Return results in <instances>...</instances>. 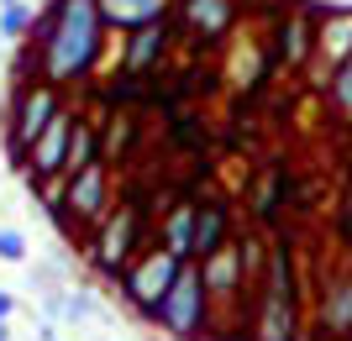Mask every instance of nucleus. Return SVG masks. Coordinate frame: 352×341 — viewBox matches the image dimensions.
I'll list each match as a JSON object with an SVG mask.
<instances>
[{"mask_svg": "<svg viewBox=\"0 0 352 341\" xmlns=\"http://www.w3.org/2000/svg\"><path fill=\"white\" fill-rule=\"evenodd\" d=\"M100 27H105L100 0H58L43 16L37 43H43L47 84H63V79H79L95 69V58H100Z\"/></svg>", "mask_w": 352, "mask_h": 341, "instance_id": "1", "label": "nucleus"}, {"mask_svg": "<svg viewBox=\"0 0 352 341\" xmlns=\"http://www.w3.org/2000/svg\"><path fill=\"white\" fill-rule=\"evenodd\" d=\"M206 305H210L206 273L184 263V268H179V279H174V289L153 305V315H147V320H158L174 341H200V331H206Z\"/></svg>", "mask_w": 352, "mask_h": 341, "instance_id": "2", "label": "nucleus"}, {"mask_svg": "<svg viewBox=\"0 0 352 341\" xmlns=\"http://www.w3.org/2000/svg\"><path fill=\"white\" fill-rule=\"evenodd\" d=\"M258 341H294V283H289V247H284V242L274 247V252H268Z\"/></svg>", "mask_w": 352, "mask_h": 341, "instance_id": "3", "label": "nucleus"}, {"mask_svg": "<svg viewBox=\"0 0 352 341\" xmlns=\"http://www.w3.org/2000/svg\"><path fill=\"white\" fill-rule=\"evenodd\" d=\"M179 268H184V257L179 252H168V247H153V252H142L126 273H121V289H126V299H132V310H142V315H153V305H158L168 289H174V279H179Z\"/></svg>", "mask_w": 352, "mask_h": 341, "instance_id": "4", "label": "nucleus"}, {"mask_svg": "<svg viewBox=\"0 0 352 341\" xmlns=\"http://www.w3.org/2000/svg\"><path fill=\"white\" fill-rule=\"evenodd\" d=\"M137 237H142V205H121L100 221V242H95V268L105 279H121L137 263Z\"/></svg>", "mask_w": 352, "mask_h": 341, "instance_id": "5", "label": "nucleus"}, {"mask_svg": "<svg viewBox=\"0 0 352 341\" xmlns=\"http://www.w3.org/2000/svg\"><path fill=\"white\" fill-rule=\"evenodd\" d=\"M69 215L79 226H100L111 215V174L100 158L85 168H69Z\"/></svg>", "mask_w": 352, "mask_h": 341, "instance_id": "6", "label": "nucleus"}, {"mask_svg": "<svg viewBox=\"0 0 352 341\" xmlns=\"http://www.w3.org/2000/svg\"><path fill=\"white\" fill-rule=\"evenodd\" d=\"M58 89L53 84H37V89H21L16 95V110H11V137L6 142H21V148H37V137L53 126V116H58Z\"/></svg>", "mask_w": 352, "mask_h": 341, "instance_id": "7", "label": "nucleus"}, {"mask_svg": "<svg viewBox=\"0 0 352 341\" xmlns=\"http://www.w3.org/2000/svg\"><path fill=\"white\" fill-rule=\"evenodd\" d=\"M74 110H58L53 126L37 137V148H32V178H53L69 168V148H74Z\"/></svg>", "mask_w": 352, "mask_h": 341, "instance_id": "8", "label": "nucleus"}, {"mask_svg": "<svg viewBox=\"0 0 352 341\" xmlns=\"http://www.w3.org/2000/svg\"><path fill=\"white\" fill-rule=\"evenodd\" d=\"M200 273H206V289H210V299H232L236 294V283H242V242H226V247H216L210 257H200Z\"/></svg>", "mask_w": 352, "mask_h": 341, "instance_id": "9", "label": "nucleus"}, {"mask_svg": "<svg viewBox=\"0 0 352 341\" xmlns=\"http://www.w3.org/2000/svg\"><path fill=\"white\" fill-rule=\"evenodd\" d=\"M163 5H168V0H100V16L111 27L132 32V27H153L163 16Z\"/></svg>", "mask_w": 352, "mask_h": 341, "instance_id": "10", "label": "nucleus"}, {"mask_svg": "<svg viewBox=\"0 0 352 341\" xmlns=\"http://www.w3.org/2000/svg\"><path fill=\"white\" fill-rule=\"evenodd\" d=\"M195 215H200V205L184 200V205H174V210H168V221H163V247L179 252L184 263L195 257Z\"/></svg>", "mask_w": 352, "mask_h": 341, "instance_id": "11", "label": "nucleus"}, {"mask_svg": "<svg viewBox=\"0 0 352 341\" xmlns=\"http://www.w3.org/2000/svg\"><path fill=\"white\" fill-rule=\"evenodd\" d=\"M226 226H232L226 205H200V215H195V257H210L216 247H226Z\"/></svg>", "mask_w": 352, "mask_h": 341, "instance_id": "12", "label": "nucleus"}, {"mask_svg": "<svg viewBox=\"0 0 352 341\" xmlns=\"http://www.w3.org/2000/svg\"><path fill=\"white\" fill-rule=\"evenodd\" d=\"M163 58V27L153 21V27H137V37L126 43V53H121V69L126 74H142L147 63H158Z\"/></svg>", "mask_w": 352, "mask_h": 341, "instance_id": "13", "label": "nucleus"}, {"mask_svg": "<svg viewBox=\"0 0 352 341\" xmlns=\"http://www.w3.org/2000/svg\"><path fill=\"white\" fill-rule=\"evenodd\" d=\"M310 43H316V32H310L305 11H289V21L279 27V58L289 63V69H300L305 53H310Z\"/></svg>", "mask_w": 352, "mask_h": 341, "instance_id": "14", "label": "nucleus"}, {"mask_svg": "<svg viewBox=\"0 0 352 341\" xmlns=\"http://www.w3.org/2000/svg\"><path fill=\"white\" fill-rule=\"evenodd\" d=\"M184 16H190L195 32L221 37V32L232 27V0H184Z\"/></svg>", "mask_w": 352, "mask_h": 341, "instance_id": "15", "label": "nucleus"}, {"mask_svg": "<svg viewBox=\"0 0 352 341\" xmlns=\"http://www.w3.org/2000/svg\"><path fill=\"white\" fill-rule=\"evenodd\" d=\"M316 47H321L331 63L352 58V11H337V16H331V21L316 32Z\"/></svg>", "mask_w": 352, "mask_h": 341, "instance_id": "16", "label": "nucleus"}, {"mask_svg": "<svg viewBox=\"0 0 352 341\" xmlns=\"http://www.w3.org/2000/svg\"><path fill=\"white\" fill-rule=\"evenodd\" d=\"M326 326H331V336H347L352 331V283L326 289Z\"/></svg>", "mask_w": 352, "mask_h": 341, "instance_id": "17", "label": "nucleus"}, {"mask_svg": "<svg viewBox=\"0 0 352 341\" xmlns=\"http://www.w3.org/2000/svg\"><path fill=\"white\" fill-rule=\"evenodd\" d=\"M100 158V132L89 121H74V148H69V168H85Z\"/></svg>", "mask_w": 352, "mask_h": 341, "instance_id": "18", "label": "nucleus"}, {"mask_svg": "<svg viewBox=\"0 0 352 341\" xmlns=\"http://www.w3.org/2000/svg\"><path fill=\"white\" fill-rule=\"evenodd\" d=\"M32 5L27 0H0V37H27Z\"/></svg>", "mask_w": 352, "mask_h": 341, "instance_id": "19", "label": "nucleus"}, {"mask_svg": "<svg viewBox=\"0 0 352 341\" xmlns=\"http://www.w3.org/2000/svg\"><path fill=\"white\" fill-rule=\"evenodd\" d=\"M331 105L352 116V58H342L337 74H331Z\"/></svg>", "mask_w": 352, "mask_h": 341, "instance_id": "20", "label": "nucleus"}, {"mask_svg": "<svg viewBox=\"0 0 352 341\" xmlns=\"http://www.w3.org/2000/svg\"><path fill=\"white\" fill-rule=\"evenodd\" d=\"M0 263H27V237L11 226H0Z\"/></svg>", "mask_w": 352, "mask_h": 341, "instance_id": "21", "label": "nucleus"}, {"mask_svg": "<svg viewBox=\"0 0 352 341\" xmlns=\"http://www.w3.org/2000/svg\"><path fill=\"white\" fill-rule=\"evenodd\" d=\"M11 310H16V299L6 294V289H0V320H11Z\"/></svg>", "mask_w": 352, "mask_h": 341, "instance_id": "22", "label": "nucleus"}, {"mask_svg": "<svg viewBox=\"0 0 352 341\" xmlns=\"http://www.w3.org/2000/svg\"><path fill=\"white\" fill-rule=\"evenodd\" d=\"M0 341H11V331H6V320H0Z\"/></svg>", "mask_w": 352, "mask_h": 341, "instance_id": "23", "label": "nucleus"}, {"mask_svg": "<svg viewBox=\"0 0 352 341\" xmlns=\"http://www.w3.org/2000/svg\"><path fill=\"white\" fill-rule=\"evenodd\" d=\"M53 341H58V336H53Z\"/></svg>", "mask_w": 352, "mask_h": 341, "instance_id": "24", "label": "nucleus"}]
</instances>
